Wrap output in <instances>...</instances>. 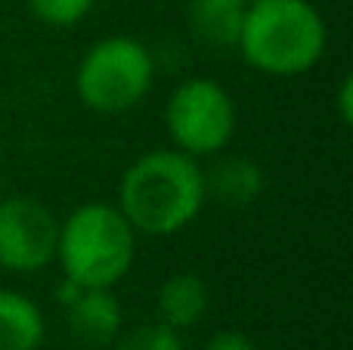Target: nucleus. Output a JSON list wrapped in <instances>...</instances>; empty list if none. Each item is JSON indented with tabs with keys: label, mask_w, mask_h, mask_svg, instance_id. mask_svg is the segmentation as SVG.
<instances>
[{
	"label": "nucleus",
	"mask_w": 353,
	"mask_h": 350,
	"mask_svg": "<svg viewBox=\"0 0 353 350\" xmlns=\"http://www.w3.org/2000/svg\"><path fill=\"white\" fill-rule=\"evenodd\" d=\"M236 99L214 78H186L165 103V130L176 152L195 161L223 155L236 136Z\"/></svg>",
	"instance_id": "nucleus-5"
},
{
	"label": "nucleus",
	"mask_w": 353,
	"mask_h": 350,
	"mask_svg": "<svg viewBox=\"0 0 353 350\" xmlns=\"http://www.w3.org/2000/svg\"><path fill=\"white\" fill-rule=\"evenodd\" d=\"M199 6H211V10H230V12H242L251 0H195Z\"/></svg>",
	"instance_id": "nucleus-16"
},
{
	"label": "nucleus",
	"mask_w": 353,
	"mask_h": 350,
	"mask_svg": "<svg viewBox=\"0 0 353 350\" xmlns=\"http://www.w3.org/2000/svg\"><path fill=\"white\" fill-rule=\"evenodd\" d=\"M155 56L140 37L109 34L87 47L74 68L78 99L97 115H124L149 96Z\"/></svg>",
	"instance_id": "nucleus-4"
},
{
	"label": "nucleus",
	"mask_w": 353,
	"mask_h": 350,
	"mask_svg": "<svg viewBox=\"0 0 353 350\" xmlns=\"http://www.w3.org/2000/svg\"><path fill=\"white\" fill-rule=\"evenodd\" d=\"M236 50L254 72L298 78L323 62L329 28L313 0H251L239 19Z\"/></svg>",
	"instance_id": "nucleus-2"
},
{
	"label": "nucleus",
	"mask_w": 353,
	"mask_h": 350,
	"mask_svg": "<svg viewBox=\"0 0 353 350\" xmlns=\"http://www.w3.org/2000/svg\"><path fill=\"white\" fill-rule=\"evenodd\" d=\"M59 301L65 310L68 332L90 347H105L121 335L124 310L115 289H78L62 279Z\"/></svg>",
	"instance_id": "nucleus-7"
},
{
	"label": "nucleus",
	"mask_w": 353,
	"mask_h": 350,
	"mask_svg": "<svg viewBox=\"0 0 353 350\" xmlns=\"http://www.w3.org/2000/svg\"><path fill=\"white\" fill-rule=\"evenodd\" d=\"M59 220L31 196H0V270L31 276L56 260Z\"/></svg>",
	"instance_id": "nucleus-6"
},
{
	"label": "nucleus",
	"mask_w": 353,
	"mask_h": 350,
	"mask_svg": "<svg viewBox=\"0 0 353 350\" xmlns=\"http://www.w3.org/2000/svg\"><path fill=\"white\" fill-rule=\"evenodd\" d=\"M205 192L208 198L226 205V208H245L261 198L263 171L257 161L245 158V155H226L205 171Z\"/></svg>",
	"instance_id": "nucleus-9"
},
{
	"label": "nucleus",
	"mask_w": 353,
	"mask_h": 350,
	"mask_svg": "<svg viewBox=\"0 0 353 350\" xmlns=\"http://www.w3.org/2000/svg\"><path fill=\"white\" fill-rule=\"evenodd\" d=\"M47 338L41 304L19 289H0V350H37Z\"/></svg>",
	"instance_id": "nucleus-10"
},
{
	"label": "nucleus",
	"mask_w": 353,
	"mask_h": 350,
	"mask_svg": "<svg viewBox=\"0 0 353 350\" xmlns=\"http://www.w3.org/2000/svg\"><path fill=\"white\" fill-rule=\"evenodd\" d=\"M205 350H257V347L245 332H236V329H220V332H214L211 338H208Z\"/></svg>",
	"instance_id": "nucleus-14"
},
{
	"label": "nucleus",
	"mask_w": 353,
	"mask_h": 350,
	"mask_svg": "<svg viewBox=\"0 0 353 350\" xmlns=\"http://www.w3.org/2000/svg\"><path fill=\"white\" fill-rule=\"evenodd\" d=\"M239 19L242 12L230 10H211V6H192V28L211 47H236L239 34Z\"/></svg>",
	"instance_id": "nucleus-11"
},
{
	"label": "nucleus",
	"mask_w": 353,
	"mask_h": 350,
	"mask_svg": "<svg viewBox=\"0 0 353 350\" xmlns=\"http://www.w3.org/2000/svg\"><path fill=\"white\" fill-rule=\"evenodd\" d=\"M31 10V16L41 19L43 25L53 28H72L81 19L90 16V10L97 6V0H25Z\"/></svg>",
	"instance_id": "nucleus-13"
},
{
	"label": "nucleus",
	"mask_w": 353,
	"mask_h": 350,
	"mask_svg": "<svg viewBox=\"0 0 353 350\" xmlns=\"http://www.w3.org/2000/svg\"><path fill=\"white\" fill-rule=\"evenodd\" d=\"M155 307H159V322L171 326L174 332H186V329H195L208 316L211 289L199 273H171L159 285Z\"/></svg>",
	"instance_id": "nucleus-8"
},
{
	"label": "nucleus",
	"mask_w": 353,
	"mask_h": 350,
	"mask_svg": "<svg viewBox=\"0 0 353 350\" xmlns=\"http://www.w3.org/2000/svg\"><path fill=\"white\" fill-rule=\"evenodd\" d=\"M137 239L118 205L84 202L59 220L53 264L78 289H115L134 270Z\"/></svg>",
	"instance_id": "nucleus-3"
},
{
	"label": "nucleus",
	"mask_w": 353,
	"mask_h": 350,
	"mask_svg": "<svg viewBox=\"0 0 353 350\" xmlns=\"http://www.w3.org/2000/svg\"><path fill=\"white\" fill-rule=\"evenodd\" d=\"M335 112H338V121L344 127L353 124V78L344 74L341 84H338V93H335Z\"/></svg>",
	"instance_id": "nucleus-15"
},
{
	"label": "nucleus",
	"mask_w": 353,
	"mask_h": 350,
	"mask_svg": "<svg viewBox=\"0 0 353 350\" xmlns=\"http://www.w3.org/2000/svg\"><path fill=\"white\" fill-rule=\"evenodd\" d=\"M112 350H186L180 332H174L165 322H143L134 329H121Z\"/></svg>",
	"instance_id": "nucleus-12"
},
{
	"label": "nucleus",
	"mask_w": 353,
	"mask_h": 350,
	"mask_svg": "<svg viewBox=\"0 0 353 350\" xmlns=\"http://www.w3.org/2000/svg\"><path fill=\"white\" fill-rule=\"evenodd\" d=\"M208 202L201 161L174 146L143 152L124 167L115 205L137 236L171 239L183 233Z\"/></svg>",
	"instance_id": "nucleus-1"
}]
</instances>
